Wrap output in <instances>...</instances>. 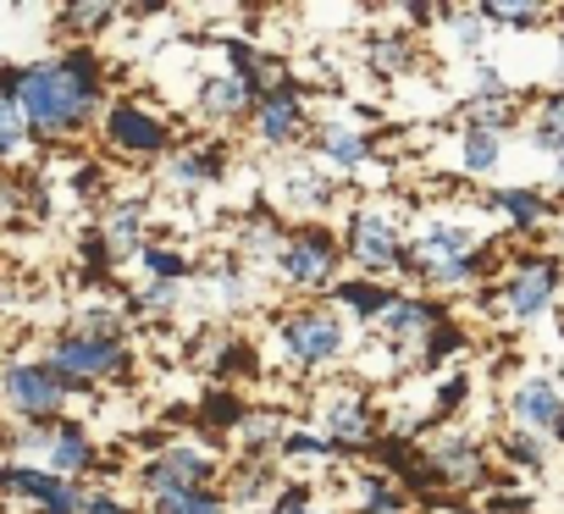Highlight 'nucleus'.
I'll use <instances>...</instances> for the list:
<instances>
[{"mask_svg":"<svg viewBox=\"0 0 564 514\" xmlns=\"http://www.w3.org/2000/svg\"><path fill=\"white\" fill-rule=\"evenodd\" d=\"M111 100V67L95 45H56L51 56L23 62L18 111L29 117V133L40 150L84 144Z\"/></svg>","mask_w":564,"mask_h":514,"instance_id":"1","label":"nucleus"},{"mask_svg":"<svg viewBox=\"0 0 564 514\" xmlns=\"http://www.w3.org/2000/svg\"><path fill=\"white\" fill-rule=\"evenodd\" d=\"M271 343H276V360L305 382L327 376V371H344L349 354H355V332L327 299H300L289 310H276L271 316Z\"/></svg>","mask_w":564,"mask_h":514,"instance_id":"2","label":"nucleus"},{"mask_svg":"<svg viewBox=\"0 0 564 514\" xmlns=\"http://www.w3.org/2000/svg\"><path fill=\"white\" fill-rule=\"evenodd\" d=\"M338 238L349 254V272L410 288V216L393 199H355Z\"/></svg>","mask_w":564,"mask_h":514,"instance_id":"3","label":"nucleus"},{"mask_svg":"<svg viewBox=\"0 0 564 514\" xmlns=\"http://www.w3.org/2000/svg\"><path fill=\"white\" fill-rule=\"evenodd\" d=\"M177 133H183L177 117L166 106H155L150 95H111L95 122V139L117 166H161L183 144Z\"/></svg>","mask_w":564,"mask_h":514,"instance_id":"4","label":"nucleus"},{"mask_svg":"<svg viewBox=\"0 0 564 514\" xmlns=\"http://www.w3.org/2000/svg\"><path fill=\"white\" fill-rule=\"evenodd\" d=\"M40 360L73 387V398H89V387H133L139 376L133 338H89L73 327H56L40 343Z\"/></svg>","mask_w":564,"mask_h":514,"instance_id":"5","label":"nucleus"},{"mask_svg":"<svg viewBox=\"0 0 564 514\" xmlns=\"http://www.w3.org/2000/svg\"><path fill=\"white\" fill-rule=\"evenodd\" d=\"M558 294H564V254L536 249V243L531 249H514L509 261H503V272H498V283L487 288L492 316L509 321V327L547 321L558 310Z\"/></svg>","mask_w":564,"mask_h":514,"instance_id":"6","label":"nucleus"},{"mask_svg":"<svg viewBox=\"0 0 564 514\" xmlns=\"http://www.w3.org/2000/svg\"><path fill=\"white\" fill-rule=\"evenodd\" d=\"M271 277H276L282 294H294V299H327L349 277V254H344L338 227L333 221H294Z\"/></svg>","mask_w":564,"mask_h":514,"instance_id":"7","label":"nucleus"},{"mask_svg":"<svg viewBox=\"0 0 564 514\" xmlns=\"http://www.w3.org/2000/svg\"><path fill=\"white\" fill-rule=\"evenodd\" d=\"M73 387L40 360V354H7L0 360V420L7 426H56L73 415Z\"/></svg>","mask_w":564,"mask_h":514,"instance_id":"8","label":"nucleus"},{"mask_svg":"<svg viewBox=\"0 0 564 514\" xmlns=\"http://www.w3.org/2000/svg\"><path fill=\"white\" fill-rule=\"evenodd\" d=\"M382 426H388V415L377 409L371 382L344 376V382H327V387L316 393V431L338 448V459H344V464L366 459V448L382 437Z\"/></svg>","mask_w":564,"mask_h":514,"instance_id":"9","label":"nucleus"},{"mask_svg":"<svg viewBox=\"0 0 564 514\" xmlns=\"http://www.w3.org/2000/svg\"><path fill=\"white\" fill-rule=\"evenodd\" d=\"M221 453L210 442H194V437H166L155 453H144L133 464V492L150 503V497H166V492H205V486H221Z\"/></svg>","mask_w":564,"mask_h":514,"instance_id":"10","label":"nucleus"},{"mask_svg":"<svg viewBox=\"0 0 564 514\" xmlns=\"http://www.w3.org/2000/svg\"><path fill=\"white\" fill-rule=\"evenodd\" d=\"M421 448H426V464L443 475V486L454 492V497H487L492 486H498V459H492V448L470 431V426H426L421 431Z\"/></svg>","mask_w":564,"mask_h":514,"instance_id":"11","label":"nucleus"},{"mask_svg":"<svg viewBox=\"0 0 564 514\" xmlns=\"http://www.w3.org/2000/svg\"><path fill=\"white\" fill-rule=\"evenodd\" d=\"M311 128H316V106H311V84L305 78H282V84H271L260 100H254V111H249V144L254 150H265V155H294V150H305L311 144Z\"/></svg>","mask_w":564,"mask_h":514,"instance_id":"12","label":"nucleus"},{"mask_svg":"<svg viewBox=\"0 0 564 514\" xmlns=\"http://www.w3.org/2000/svg\"><path fill=\"white\" fill-rule=\"evenodd\" d=\"M232 177V144L227 139H194L177 144L161 166H155V188L172 199H199L210 188H221Z\"/></svg>","mask_w":564,"mask_h":514,"instance_id":"13","label":"nucleus"},{"mask_svg":"<svg viewBox=\"0 0 564 514\" xmlns=\"http://www.w3.org/2000/svg\"><path fill=\"white\" fill-rule=\"evenodd\" d=\"M454 310L437 299V294H421V288H399V299H393V310L377 321V343L393 354V360H404V365H415V349L448 321Z\"/></svg>","mask_w":564,"mask_h":514,"instance_id":"14","label":"nucleus"},{"mask_svg":"<svg viewBox=\"0 0 564 514\" xmlns=\"http://www.w3.org/2000/svg\"><path fill=\"white\" fill-rule=\"evenodd\" d=\"M254 100H260V95H254L243 78L221 73V67H210V73H199V78H194V117H199L205 128H216L221 139H227V133H238V128H249Z\"/></svg>","mask_w":564,"mask_h":514,"instance_id":"15","label":"nucleus"},{"mask_svg":"<svg viewBox=\"0 0 564 514\" xmlns=\"http://www.w3.org/2000/svg\"><path fill=\"white\" fill-rule=\"evenodd\" d=\"M311 155L333 172V177H355L377 161V128H360L349 117H327L311 128Z\"/></svg>","mask_w":564,"mask_h":514,"instance_id":"16","label":"nucleus"},{"mask_svg":"<svg viewBox=\"0 0 564 514\" xmlns=\"http://www.w3.org/2000/svg\"><path fill=\"white\" fill-rule=\"evenodd\" d=\"M276 188H282V205H289L294 216H305V221H322L327 210L344 205V177H333L322 161H289Z\"/></svg>","mask_w":564,"mask_h":514,"instance_id":"17","label":"nucleus"},{"mask_svg":"<svg viewBox=\"0 0 564 514\" xmlns=\"http://www.w3.org/2000/svg\"><path fill=\"white\" fill-rule=\"evenodd\" d=\"M150 194H117L106 210H100V238L111 249L117 266H139V254L150 243Z\"/></svg>","mask_w":564,"mask_h":514,"instance_id":"18","label":"nucleus"},{"mask_svg":"<svg viewBox=\"0 0 564 514\" xmlns=\"http://www.w3.org/2000/svg\"><path fill=\"white\" fill-rule=\"evenodd\" d=\"M481 243L476 227L465 221H448V216H426L415 232H410V288L421 283V272L443 266V261H459V254H470Z\"/></svg>","mask_w":564,"mask_h":514,"instance_id":"19","label":"nucleus"},{"mask_svg":"<svg viewBox=\"0 0 564 514\" xmlns=\"http://www.w3.org/2000/svg\"><path fill=\"white\" fill-rule=\"evenodd\" d=\"M45 470L51 475H67V481H84L106 470V453H100V437L89 431V420H56L51 426V448H45Z\"/></svg>","mask_w":564,"mask_h":514,"instance_id":"20","label":"nucleus"},{"mask_svg":"<svg viewBox=\"0 0 564 514\" xmlns=\"http://www.w3.org/2000/svg\"><path fill=\"white\" fill-rule=\"evenodd\" d=\"M503 415H509V426H520V431L553 437V426H558V415H564V393H558V376H542V371L520 376V382H514V387L503 393Z\"/></svg>","mask_w":564,"mask_h":514,"instance_id":"21","label":"nucleus"},{"mask_svg":"<svg viewBox=\"0 0 564 514\" xmlns=\"http://www.w3.org/2000/svg\"><path fill=\"white\" fill-rule=\"evenodd\" d=\"M282 243H289V221L271 216V210H249L238 227H232V254H238V266L243 272H276L282 261Z\"/></svg>","mask_w":564,"mask_h":514,"instance_id":"22","label":"nucleus"},{"mask_svg":"<svg viewBox=\"0 0 564 514\" xmlns=\"http://www.w3.org/2000/svg\"><path fill=\"white\" fill-rule=\"evenodd\" d=\"M393 299H399V283H382V277H360V272H349L333 294H327V305L344 316V321H355L360 332H377V321L393 310Z\"/></svg>","mask_w":564,"mask_h":514,"instance_id":"23","label":"nucleus"},{"mask_svg":"<svg viewBox=\"0 0 564 514\" xmlns=\"http://www.w3.org/2000/svg\"><path fill=\"white\" fill-rule=\"evenodd\" d=\"M487 205L509 221L514 238H542V232H553V221H558V205L547 199V188H525V183H514V188H487Z\"/></svg>","mask_w":564,"mask_h":514,"instance_id":"24","label":"nucleus"},{"mask_svg":"<svg viewBox=\"0 0 564 514\" xmlns=\"http://www.w3.org/2000/svg\"><path fill=\"white\" fill-rule=\"evenodd\" d=\"M282 481H289V470L271 459H232V470H221V492L243 514H265V503L276 497Z\"/></svg>","mask_w":564,"mask_h":514,"instance_id":"25","label":"nucleus"},{"mask_svg":"<svg viewBox=\"0 0 564 514\" xmlns=\"http://www.w3.org/2000/svg\"><path fill=\"white\" fill-rule=\"evenodd\" d=\"M216 51H221V73H232V78H243L254 95H265L271 84H282L289 78V67H282L260 40H249V34H221L216 40Z\"/></svg>","mask_w":564,"mask_h":514,"instance_id":"26","label":"nucleus"},{"mask_svg":"<svg viewBox=\"0 0 564 514\" xmlns=\"http://www.w3.org/2000/svg\"><path fill=\"white\" fill-rule=\"evenodd\" d=\"M360 62H366V73H371V78L399 84V78H410V73H415V62H421V40H415V34H404V29H377V34H366Z\"/></svg>","mask_w":564,"mask_h":514,"instance_id":"27","label":"nucleus"},{"mask_svg":"<svg viewBox=\"0 0 564 514\" xmlns=\"http://www.w3.org/2000/svg\"><path fill=\"white\" fill-rule=\"evenodd\" d=\"M133 12L128 7H106V0H73V7H62L51 23H56V40H67V45H95L100 51V40L117 29V23H128Z\"/></svg>","mask_w":564,"mask_h":514,"instance_id":"28","label":"nucleus"},{"mask_svg":"<svg viewBox=\"0 0 564 514\" xmlns=\"http://www.w3.org/2000/svg\"><path fill=\"white\" fill-rule=\"evenodd\" d=\"M199 349H205V354H199L205 376L221 382V387H238V382L260 376V354H254V343H243L238 332H210Z\"/></svg>","mask_w":564,"mask_h":514,"instance_id":"29","label":"nucleus"},{"mask_svg":"<svg viewBox=\"0 0 564 514\" xmlns=\"http://www.w3.org/2000/svg\"><path fill=\"white\" fill-rule=\"evenodd\" d=\"M349 514H415V503L404 497V486L371 464H355L349 470Z\"/></svg>","mask_w":564,"mask_h":514,"instance_id":"30","label":"nucleus"},{"mask_svg":"<svg viewBox=\"0 0 564 514\" xmlns=\"http://www.w3.org/2000/svg\"><path fill=\"white\" fill-rule=\"evenodd\" d=\"M525 122V95L503 89V95H465L459 100V128H481V133H509Z\"/></svg>","mask_w":564,"mask_h":514,"instance_id":"31","label":"nucleus"},{"mask_svg":"<svg viewBox=\"0 0 564 514\" xmlns=\"http://www.w3.org/2000/svg\"><path fill=\"white\" fill-rule=\"evenodd\" d=\"M254 404L238 393V387H221V382H205L199 387V398H194V426L205 431V437H232L238 426H243V415H249Z\"/></svg>","mask_w":564,"mask_h":514,"instance_id":"32","label":"nucleus"},{"mask_svg":"<svg viewBox=\"0 0 564 514\" xmlns=\"http://www.w3.org/2000/svg\"><path fill=\"white\" fill-rule=\"evenodd\" d=\"M183 305H188V288H177V283H139L122 299V310H128L133 327H172L183 316Z\"/></svg>","mask_w":564,"mask_h":514,"instance_id":"33","label":"nucleus"},{"mask_svg":"<svg viewBox=\"0 0 564 514\" xmlns=\"http://www.w3.org/2000/svg\"><path fill=\"white\" fill-rule=\"evenodd\" d=\"M289 415H282V409H249L243 415V426L232 431V448H238V459H271L276 464V448H282V437H289Z\"/></svg>","mask_w":564,"mask_h":514,"instance_id":"34","label":"nucleus"},{"mask_svg":"<svg viewBox=\"0 0 564 514\" xmlns=\"http://www.w3.org/2000/svg\"><path fill=\"white\" fill-rule=\"evenodd\" d=\"M139 272H144V283H177V288H188V283L199 277V254H194L188 243L150 238L144 254H139Z\"/></svg>","mask_w":564,"mask_h":514,"instance_id":"35","label":"nucleus"},{"mask_svg":"<svg viewBox=\"0 0 564 514\" xmlns=\"http://www.w3.org/2000/svg\"><path fill=\"white\" fill-rule=\"evenodd\" d=\"M465 354H470V332H465L459 316H448V321L415 349V371H421V376H443V371H459Z\"/></svg>","mask_w":564,"mask_h":514,"instance_id":"36","label":"nucleus"},{"mask_svg":"<svg viewBox=\"0 0 564 514\" xmlns=\"http://www.w3.org/2000/svg\"><path fill=\"white\" fill-rule=\"evenodd\" d=\"M492 459H498V464H509L514 475H542V470H547V459H553V442H547V437H536V431L503 426V431L492 437Z\"/></svg>","mask_w":564,"mask_h":514,"instance_id":"37","label":"nucleus"},{"mask_svg":"<svg viewBox=\"0 0 564 514\" xmlns=\"http://www.w3.org/2000/svg\"><path fill=\"white\" fill-rule=\"evenodd\" d=\"M199 277L216 288V299H221L227 310H238V305H249V299H254V272H243V266H238V254H232V249L205 254V261H199Z\"/></svg>","mask_w":564,"mask_h":514,"instance_id":"38","label":"nucleus"},{"mask_svg":"<svg viewBox=\"0 0 564 514\" xmlns=\"http://www.w3.org/2000/svg\"><path fill=\"white\" fill-rule=\"evenodd\" d=\"M454 144H459V172L470 183H492V172L503 166V139L481 128H454Z\"/></svg>","mask_w":564,"mask_h":514,"instance_id":"39","label":"nucleus"},{"mask_svg":"<svg viewBox=\"0 0 564 514\" xmlns=\"http://www.w3.org/2000/svg\"><path fill=\"white\" fill-rule=\"evenodd\" d=\"M67 327H73V332H89V338H133L128 310L111 305V299H100V294H84V299L73 305V321H67Z\"/></svg>","mask_w":564,"mask_h":514,"instance_id":"40","label":"nucleus"},{"mask_svg":"<svg viewBox=\"0 0 564 514\" xmlns=\"http://www.w3.org/2000/svg\"><path fill=\"white\" fill-rule=\"evenodd\" d=\"M276 464H305V470H316V464H344L338 459V448L316 431V426H289V437H282V448H276Z\"/></svg>","mask_w":564,"mask_h":514,"instance_id":"41","label":"nucleus"},{"mask_svg":"<svg viewBox=\"0 0 564 514\" xmlns=\"http://www.w3.org/2000/svg\"><path fill=\"white\" fill-rule=\"evenodd\" d=\"M481 18H487V29H509V34H536V29H553V23H558V12H547V7H520V0H487Z\"/></svg>","mask_w":564,"mask_h":514,"instance_id":"42","label":"nucleus"},{"mask_svg":"<svg viewBox=\"0 0 564 514\" xmlns=\"http://www.w3.org/2000/svg\"><path fill=\"white\" fill-rule=\"evenodd\" d=\"M40 144H34V133H29V117L18 111V100H0V166H18V161H29Z\"/></svg>","mask_w":564,"mask_h":514,"instance_id":"43","label":"nucleus"},{"mask_svg":"<svg viewBox=\"0 0 564 514\" xmlns=\"http://www.w3.org/2000/svg\"><path fill=\"white\" fill-rule=\"evenodd\" d=\"M443 29H448V40H454L465 56H476V62H481V45L492 40V29H487L481 7H443Z\"/></svg>","mask_w":564,"mask_h":514,"instance_id":"44","label":"nucleus"},{"mask_svg":"<svg viewBox=\"0 0 564 514\" xmlns=\"http://www.w3.org/2000/svg\"><path fill=\"white\" fill-rule=\"evenodd\" d=\"M144 508H150V514H232V503H227L221 486H205V492H166V497H150Z\"/></svg>","mask_w":564,"mask_h":514,"instance_id":"45","label":"nucleus"},{"mask_svg":"<svg viewBox=\"0 0 564 514\" xmlns=\"http://www.w3.org/2000/svg\"><path fill=\"white\" fill-rule=\"evenodd\" d=\"M29 221V183L12 177V172H0V232Z\"/></svg>","mask_w":564,"mask_h":514,"instance_id":"46","label":"nucleus"},{"mask_svg":"<svg viewBox=\"0 0 564 514\" xmlns=\"http://www.w3.org/2000/svg\"><path fill=\"white\" fill-rule=\"evenodd\" d=\"M311 503H322V497H316V481H294V475H289V481L276 486V497L265 503V514H300V508H311Z\"/></svg>","mask_w":564,"mask_h":514,"instance_id":"47","label":"nucleus"},{"mask_svg":"<svg viewBox=\"0 0 564 514\" xmlns=\"http://www.w3.org/2000/svg\"><path fill=\"white\" fill-rule=\"evenodd\" d=\"M84 514H144V508H139V497H122L117 486H89Z\"/></svg>","mask_w":564,"mask_h":514,"instance_id":"48","label":"nucleus"},{"mask_svg":"<svg viewBox=\"0 0 564 514\" xmlns=\"http://www.w3.org/2000/svg\"><path fill=\"white\" fill-rule=\"evenodd\" d=\"M531 117H536L542 128H553V133L564 139V84L542 89V95H536V106H531Z\"/></svg>","mask_w":564,"mask_h":514,"instance_id":"49","label":"nucleus"},{"mask_svg":"<svg viewBox=\"0 0 564 514\" xmlns=\"http://www.w3.org/2000/svg\"><path fill=\"white\" fill-rule=\"evenodd\" d=\"M503 89H514L492 62H476V78H470V95H503Z\"/></svg>","mask_w":564,"mask_h":514,"instance_id":"50","label":"nucleus"},{"mask_svg":"<svg viewBox=\"0 0 564 514\" xmlns=\"http://www.w3.org/2000/svg\"><path fill=\"white\" fill-rule=\"evenodd\" d=\"M437 514H481V503H470V497H454V503H443Z\"/></svg>","mask_w":564,"mask_h":514,"instance_id":"51","label":"nucleus"},{"mask_svg":"<svg viewBox=\"0 0 564 514\" xmlns=\"http://www.w3.org/2000/svg\"><path fill=\"white\" fill-rule=\"evenodd\" d=\"M553 194H564V155H553Z\"/></svg>","mask_w":564,"mask_h":514,"instance_id":"52","label":"nucleus"},{"mask_svg":"<svg viewBox=\"0 0 564 514\" xmlns=\"http://www.w3.org/2000/svg\"><path fill=\"white\" fill-rule=\"evenodd\" d=\"M300 514H349V508H333V503H311V508H300Z\"/></svg>","mask_w":564,"mask_h":514,"instance_id":"53","label":"nucleus"},{"mask_svg":"<svg viewBox=\"0 0 564 514\" xmlns=\"http://www.w3.org/2000/svg\"><path fill=\"white\" fill-rule=\"evenodd\" d=\"M558 84H564V34H558Z\"/></svg>","mask_w":564,"mask_h":514,"instance_id":"54","label":"nucleus"},{"mask_svg":"<svg viewBox=\"0 0 564 514\" xmlns=\"http://www.w3.org/2000/svg\"><path fill=\"white\" fill-rule=\"evenodd\" d=\"M553 232H558V243H564V216H558V221H553Z\"/></svg>","mask_w":564,"mask_h":514,"instance_id":"55","label":"nucleus"},{"mask_svg":"<svg viewBox=\"0 0 564 514\" xmlns=\"http://www.w3.org/2000/svg\"><path fill=\"white\" fill-rule=\"evenodd\" d=\"M558 393H564V376H558Z\"/></svg>","mask_w":564,"mask_h":514,"instance_id":"56","label":"nucleus"},{"mask_svg":"<svg viewBox=\"0 0 564 514\" xmlns=\"http://www.w3.org/2000/svg\"><path fill=\"white\" fill-rule=\"evenodd\" d=\"M34 514H45V508H34Z\"/></svg>","mask_w":564,"mask_h":514,"instance_id":"57","label":"nucleus"},{"mask_svg":"<svg viewBox=\"0 0 564 514\" xmlns=\"http://www.w3.org/2000/svg\"><path fill=\"white\" fill-rule=\"evenodd\" d=\"M0 514H7V508H0Z\"/></svg>","mask_w":564,"mask_h":514,"instance_id":"58","label":"nucleus"}]
</instances>
